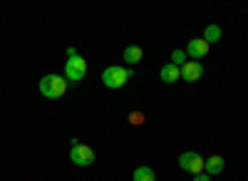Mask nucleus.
<instances>
[{"label":"nucleus","instance_id":"12","mask_svg":"<svg viewBox=\"0 0 248 181\" xmlns=\"http://www.w3.org/2000/svg\"><path fill=\"white\" fill-rule=\"evenodd\" d=\"M203 40H206V43H218V40H221V28L218 25H209V28H206L203 30Z\"/></svg>","mask_w":248,"mask_h":181},{"label":"nucleus","instance_id":"14","mask_svg":"<svg viewBox=\"0 0 248 181\" xmlns=\"http://www.w3.org/2000/svg\"><path fill=\"white\" fill-rule=\"evenodd\" d=\"M129 122H132V124H141V122H144V117H141V114H132V117H129Z\"/></svg>","mask_w":248,"mask_h":181},{"label":"nucleus","instance_id":"13","mask_svg":"<svg viewBox=\"0 0 248 181\" xmlns=\"http://www.w3.org/2000/svg\"><path fill=\"white\" fill-rule=\"evenodd\" d=\"M189 60H186V50H174L171 52V65H176V67H184Z\"/></svg>","mask_w":248,"mask_h":181},{"label":"nucleus","instance_id":"9","mask_svg":"<svg viewBox=\"0 0 248 181\" xmlns=\"http://www.w3.org/2000/svg\"><path fill=\"white\" fill-rule=\"evenodd\" d=\"M122 55H124V62H127V65H137V62H141L144 50L139 45H129V47H124Z\"/></svg>","mask_w":248,"mask_h":181},{"label":"nucleus","instance_id":"15","mask_svg":"<svg viewBox=\"0 0 248 181\" xmlns=\"http://www.w3.org/2000/svg\"><path fill=\"white\" fill-rule=\"evenodd\" d=\"M194 181H211V179H209V174H196Z\"/></svg>","mask_w":248,"mask_h":181},{"label":"nucleus","instance_id":"4","mask_svg":"<svg viewBox=\"0 0 248 181\" xmlns=\"http://www.w3.org/2000/svg\"><path fill=\"white\" fill-rule=\"evenodd\" d=\"M179 166L184 171H189V174H203V166H206V159L199 154V151H184L179 156Z\"/></svg>","mask_w":248,"mask_h":181},{"label":"nucleus","instance_id":"3","mask_svg":"<svg viewBox=\"0 0 248 181\" xmlns=\"http://www.w3.org/2000/svg\"><path fill=\"white\" fill-rule=\"evenodd\" d=\"M85 75H87V60L79 57L77 52L67 55V65H65V79L67 82H79V79H85Z\"/></svg>","mask_w":248,"mask_h":181},{"label":"nucleus","instance_id":"8","mask_svg":"<svg viewBox=\"0 0 248 181\" xmlns=\"http://www.w3.org/2000/svg\"><path fill=\"white\" fill-rule=\"evenodd\" d=\"M159 77H161V82H167V85H174V82H179V79H181V67H176V65L167 62V65L161 67Z\"/></svg>","mask_w":248,"mask_h":181},{"label":"nucleus","instance_id":"7","mask_svg":"<svg viewBox=\"0 0 248 181\" xmlns=\"http://www.w3.org/2000/svg\"><path fill=\"white\" fill-rule=\"evenodd\" d=\"M201 75H203V67H201V62H196V60H191V62H186L181 67V79L184 82H196Z\"/></svg>","mask_w":248,"mask_h":181},{"label":"nucleus","instance_id":"10","mask_svg":"<svg viewBox=\"0 0 248 181\" xmlns=\"http://www.w3.org/2000/svg\"><path fill=\"white\" fill-rule=\"evenodd\" d=\"M203 171L209 174V176L221 174V171H223V156H218V154L209 156V159H206V166H203Z\"/></svg>","mask_w":248,"mask_h":181},{"label":"nucleus","instance_id":"2","mask_svg":"<svg viewBox=\"0 0 248 181\" xmlns=\"http://www.w3.org/2000/svg\"><path fill=\"white\" fill-rule=\"evenodd\" d=\"M132 75H134L132 70H124L119 65H112V67H107L105 72H102V82H105V87H109V90H122L124 85L129 82Z\"/></svg>","mask_w":248,"mask_h":181},{"label":"nucleus","instance_id":"5","mask_svg":"<svg viewBox=\"0 0 248 181\" xmlns=\"http://www.w3.org/2000/svg\"><path fill=\"white\" fill-rule=\"evenodd\" d=\"M70 162L77 164V166H90V164L94 162V151H92V147H87V144L72 147V151H70Z\"/></svg>","mask_w":248,"mask_h":181},{"label":"nucleus","instance_id":"11","mask_svg":"<svg viewBox=\"0 0 248 181\" xmlns=\"http://www.w3.org/2000/svg\"><path fill=\"white\" fill-rule=\"evenodd\" d=\"M132 179L134 181H156V174H154L152 166H139V169H134V176Z\"/></svg>","mask_w":248,"mask_h":181},{"label":"nucleus","instance_id":"1","mask_svg":"<svg viewBox=\"0 0 248 181\" xmlns=\"http://www.w3.org/2000/svg\"><path fill=\"white\" fill-rule=\"evenodd\" d=\"M67 92V79L62 75H45L40 79V94L47 99H60Z\"/></svg>","mask_w":248,"mask_h":181},{"label":"nucleus","instance_id":"6","mask_svg":"<svg viewBox=\"0 0 248 181\" xmlns=\"http://www.w3.org/2000/svg\"><path fill=\"white\" fill-rule=\"evenodd\" d=\"M186 55L194 57L196 62H199L201 57L209 55V43H206L203 37H194V40H189V45H186Z\"/></svg>","mask_w":248,"mask_h":181}]
</instances>
